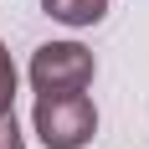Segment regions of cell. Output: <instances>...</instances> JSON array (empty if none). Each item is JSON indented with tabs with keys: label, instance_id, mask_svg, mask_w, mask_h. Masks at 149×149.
Here are the masks:
<instances>
[{
	"label": "cell",
	"instance_id": "obj_5",
	"mask_svg": "<svg viewBox=\"0 0 149 149\" xmlns=\"http://www.w3.org/2000/svg\"><path fill=\"white\" fill-rule=\"evenodd\" d=\"M0 149H26L21 129H15V113H0Z\"/></svg>",
	"mask_w": 149,
	"mask_h": 149
},
{
	"label": "cell",
	"instance_id": "obj_2",
	"mask_svg": "<svg viewBox=\"0 0 149 149\" xmlns=\"http://www.w3.org/2000/svg\"><path fill=\"white\" fill-rule=\"evenodd\" d=\"M31 82L36 93H82L93 82V52L77 41H46L31 57Z\"/></svg>",
	"mask_w": 149,
	"mask_h": 149
},
{
	"label": "cell",
	"instance_id": "obj_1",
	"mask_svg": "<svg viewBox=\"0 0 149 149\" xmlns=\"http://www.w3.org/2000/svg\"><path fill=\"white\" fill-rule=\"evenodd\" d=\"M98 129V108L82 93H36V134L46 149H82Z\"/></svg>",
	"mask_w": 149,
	"mask_h": 149
},
{
	"label": "cell",
	"instance_id": "obj_4",
	"mask_svg": "<svg viewBox=\"0 0 149 149\" xmlns=\"http://www.w3.org/2000/svg\"><path fill=\"white\" fill-rule=\"evenodd\" d=\"M10 103H15V67L5 57V46H0V113H10Z\"/></svg>",
	"mask_w": 149,
	"mask_h": 149
},
{
	"label": "cell",
	"instance_id": "obj_3",
	"mask_svg": "<svg viewBox=\"0 0 149 149\" xmlns=\"http://www.w3.org/2000/svg\"><path fill=\"white\" fill-rule=\"evenodd\" d=\"M41 5H46V15H57L67 26H93L108 10V0H41Z\"/></svg>",
	"mask_w": 149,
	"mask_h": 149
}]
</instances>
